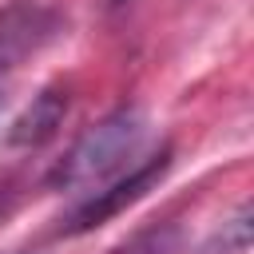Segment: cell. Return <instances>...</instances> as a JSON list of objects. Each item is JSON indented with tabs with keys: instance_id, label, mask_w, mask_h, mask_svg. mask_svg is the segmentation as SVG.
<instances>
[{
	"instance_id": "cell-4",
	"label": "cell",
	"mask_w": 254,
	"mask_h": 254,
	"mask_svg": "<svg viewBox=\"0 0 254 254\" xmlns=\"http://www.w3.org/2000/svg\"><path fill=\"white\" fill-rule=\"evenodd\" d=\"M44 32H48V20L40 8L12 4L8 12H0V67H12V60H20L28 48H36V40Z\"/></svg>"
},
{
	"instance_id": "cell-2",
	"label": "cell",
	"mask_w": 254,
	"mask_h": 254,
	"mask_svg": "<svg viewBox=\"0 0 254 254\" xmlns=\"http://www.w3.org/2000/svg\"><path fill=\"white\" fill-rule=\"evenodd\" d=\"M167 171H171V151H159V155L139 159V163H135L131 171H123L119 179H111V183H103L99 190L83 194V198L75 202V210L64 218V234H83V230L103 226L107 218H115L119 210H127L131 202H139Z\"/></svg>"
},
{
	"instance_id": "cell-3",
	"label": "cell",
	"mask_w": 254,
	"mask_h": 254,
	"mask_svg": "<svg viewBox=\"0 0 254 254\" xmlns=\"http://www.w3.org/2000/svg\"><path fill=\"white\" fill-rule=\"evenodd\" d=\"M64 115H67V91L64 87H44L28 103V111L12 123L8 143L12 147H40V143H48L56 135V127L64 123Z\"/></svg>"
},
{
	"instance_id": "cell-1",
	"label": "cell",
	"mask_w": 254,
	"mask_h": 254,
	"mask_svg": "<svg viewBox=\"0 0 254 254\" xmlns=\"http://www.w3.org/2000/svg\"><path fill=\"white\" fill-rule=\"evenodd\" d=\"M147 135H151V123L139 107H115L71 143V151L56 163L48 183L67 194H91L139 163Z\"/></svg>"
},
{
	"instance_id": "cell-6",
	"label": "cell",
	"mask_w": 254,
	"mask_h": 254,
	"mask_svg": "<svg viewBox=\"0 0 254 254\" xmlns=\"http://www.w3.org/2000/svg\"><path fill=\"white\" fill-rule=\"evenodd\" d=\"M4 210H8V194H0V214H4Z\"/></svg>"
},
{
	"instance_id": "cell-7",
	"label": "cell",
	"mask_w": 254,
	"mask_h": 254,
	"mask_svg": "<svg viewBox=\"0 0 254 254\" xmlns=\"http://www.w3.org/2000/svg\"><path fill=\"white\" fill-rule=\"evenodd\" d=\"M107 4H111V8H115V4H123V0H107Z\"/></svg>"
},
{
	"instance_id": "cell-5",
	"label": "cell",
	"mask_w": 254,
	"mask_h": 254,
	"mask_svg": "<svg viewBox=\"0 0 254 254\" xmlns=\"http://www.w3.org/2000/svg\"><path fill=\"white\" fill-rule=\"evenodd\" d=\"M115 254H179V230L171 226H155V230H143L139 238H131L123 250Z\"/></svg>"
}]
</instances>
